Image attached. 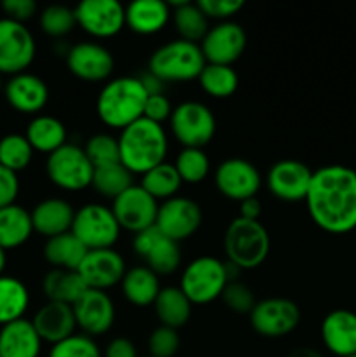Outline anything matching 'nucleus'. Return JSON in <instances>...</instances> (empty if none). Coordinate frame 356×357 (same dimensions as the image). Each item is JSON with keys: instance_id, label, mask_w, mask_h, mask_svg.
I'll return each mask as SVG.
<instances>
[{"instance_id": "1", "label": "nucleus", "mask_w": 356, "mask_h": 357, "mask_svg": "<svg viewBox=\"0 0 356 357\" xmlns=\"http://www.w3.org/2000/svg\"><path fill=\"white\" fill-rule=\"evenodd\" d=\"M307 213L318 229L334 236L356 229V171L341 164L314 171L306 197Z\"/></svg>"}, {"instance_id": "2", "label": "nucleus", "mask_w": 356, "mask_h": 357, "mask_svg": "<svg viewBox=\"0 0 356 357\" xmlns=\"http://www.w3.org/2000/svg\"><path fill=\"white\" fill-rule=\"evenodd\" d=\"M119 153L121 164L135 176L145 174L159 164L166 162L168 135L164 126L142 117L121 131Z\"/></svg>"}, {"instance_id": "3", "label": "nucleus", "mask_w": 356, "mask_h": 357, "mask_svg": "<svg viewBox=\"0 0 356 357\" xmlns=\"http://www.w3.org/2000/svg\"><path fill=\"white\" fill-rule=\"evenodd\" d=\"M149 93L140 77L110 79L96 98V114L105 126L124 129L143 117Z\"/></svg>"}, {"instance_id": "4", "label": "nucleus", "mask_w": 356, "mask_h": 357, "mask_svg": "<svg viewBox=\"0 0 356 357\" xmlns=\"http://www.w3.org/2000/svg\"><path fill=\"white\" fill-rule=\"evenodd\" d=\"M223 250L227 261L241 271H253L260 267L271 251V237L260 222L244 220L241 216L229 223L223 236Z\"/></svg>"}, {"instance_id": "5", "label": "nucleus", "mask_w": 356, "mask_h": 357, "mask_svg": "<svg viewBox=\"0 0 356 357\" xmlns=\"http://www.w3.org/2000/svg\"><path fill=\"white\" fill-rule=\"evenodd\" d=\"M206 66L199 44L194 42L170 40L157 47L149 59V72L166 82H188L201 75Z\"/></svg>"}, {"instance_id": "6", "label": "nucleus", "mask_w": 356, "mask_h": 357, "mask_svg": "<svg viewBox=\"0 0 356 357\" xmlns=\"http://www.w3.org/2000/svg\"><path fill=\"white\" fill-rule=\"evenodd\" d=\"M227 282L225 261L215 257H199L184 268L178 288L192 305H206L222 296Z\"/></svg>"}, {"instance_id": "7", "label": "nucleus", "mask_w": 356, "mask_h": 357, "mask_svg": "<svg viewBox=\"0 0 356 357\" xmlns=\"http://www.w3.org/2000/svg\"><path fill=\"white\" fill-rule=\"evenodd\" d=\"M70 232L87 251L110 250L121 236V227L112 208L100 202H89L75 211Z\"/></svg>"}, {"instance_id": "8", "label": "nucleus", "mask_w": 356, "mask_h": 357, "mask_svg": "<svg viewBox=\"0 0 356 357\" xmlns=\"http://www.w3.org/2000/svg\"><path fill=\"white\" fill-rule=\"evenodd\" d=\"M170 129L184 149H205L216 132V119L212 108L201 101H184L173 108Z\"/></svg>"}, {"instance_id": "9", "label": "nucleus", "mask_w": 356, "mask_h": 357, "mask_svg": "<svg viewBox=\"0 0 356 357\" xmlns=\"http://www.w3.org/2000/svg\"><path fill=\"white\" fill-rule=\"evenodd\" d=\"M45 173L52 185L66 192H80L91 187L94 166L87 159L84 146L66 143L45 160Z\"/></svg>"}, {"instance_id": "10", "label": "nucleus", "mask_w": 356, "mask_h": 357, "mask_svg": "<svg viewBox=\"0 0 356 357\" xmlns=\"http://www.w3.org/2000/svg\"><path fill=\"white\" fill-rule=\"evenodd\" d=\"M37 44L31 31L23 23L0 17V73L17 75L27 72L34 63Z\"/></svg>"}, {"instance_id": "11", "label": "nucleus", "mask_w": 356, "mask_h": 357, "mask_svg": "<svg viewBox=\"0 0 356 357\" xmlns=\"http://www.w3.org/2000/svg\"><path fill=\"white\" fill-rule=\"evenodd\" d=\"M300 323V309L295 302L272 296L255 303L250 312V324L264 338H283L292 333Z\"/></svg>"}, {"instance_id": "12", "label": "nucleus", "mask_w": 356, "mask_h": 357, "mask_svg": "<svg viewBox=\"0 0 356 357\" xmlns=\"http://www.w3.org/2000/svg\"><path fill=\"white\" fill-rule=\"evenodd\" d=\"M215 185L220 194L234 202L257 197L262 187L260 171L250 160L230 157L215 169Z\"/></svg>"}, {"instance_id": "13", "label": "nucleus", "mask_w": 356, "mask_h": 357, "mask_svg": "<svg viewBox=\"0 0 356 357\" xmlns=\"http://www.w3.org/2000/svg\"><path fill=\"white\" fill-rule=\"evenodd\" d=\"M159 202L147 194L140 185H133L124 194L112 201V213L121 230L131 234L143 232L156 225Z\"/></svg>"}, {"instance_id": "14", "label": "nucleus", "mask_w": 356, "mask_h": 357, "mask_svg": "<svg viewBox=\"0 0 356 357\" xmlns=\"http://www.w3.org/2000/svg\"><path fill=\"white\" fill-rule=\"evenodd\" d=\"M73 10L77 26L94 38H112L126 26V7L117 0H84Z\"/></svg>"}, {"instance_id": "15", "label": "nucleus", "mask_w": 356, "mask_h": 357, "mask_svg": "<svg viewBox=\"0 0 356 357\" xmlns=\"http://www.w3.org/2000/svg\"><path fill=\"white\" fill-rule=\"evenodd\" d=\"M202 223L201 206L188 197L168 199L161 202L156 227L168 237L180 244L199 230Z\"/></svg>"}, {"instance_id": "16", "label": "nucleus", "mask_w": 356, "mask_h": 357, "mask_svg": "<svg viewBox=\"0 0 356 357\" xmlns=\"http://www.w3.org/2000/svg\"><path fill=\"white\" fill-rule=\"evenodd\" d=\"M133 250L157 275L173 274L181 261L180 244L168 239L156 225L135 234Z\"/></svg>"}, {"instance_id": "17", "label": "nucleus", "mask_w": 356, "mask_h": 357, "mask_svg": "<svg viewBox=\"0 0 356 357\" xmlns=\"http://www.w3.org/2000/svg\"><path fill=\"white\" fill-rule=\"evenodd\" d=\"M314 171L295 159H283L272 164L265 176L271 195L285 202L306 201Z\"/></svg>"}, {"instance_id": "18", "label": "nucleus", "mask_w": 356, "mask_h": 357, "mask_svg": "<svg viewBox=\"0 0 356 357\" xmlns=\"http://www.w3.org/2000/svg\"><path fill=\"white\" fill-rule=\"evenodd\" d=\"M199 47L206 63L232 66L246 49V31L236 21H222L209 28Z\"/></svg>"}, {"instance_id": "19", "label": "nucleus", "mask_w": 356, "mask_h": 357, "mask_svg": "<svg viewBox=\"0 0 356 357\" xmlns=\"http://www.w3.org/2000/svg\"><path fill=\"white\" fill-rule=\"evenodd\" d=\"M70 73L84 82H105L114 72V56L98 42H80L66 51Z\"/></svg>"}, {"instance_id": "20", "label": "nucleus", "mask_w": 356, "mask_h": 357, "mask_svg": "<svg viewBox=\"0 0 356 357\" xmlns=\"http://www.w3.org/2000/svg\"><path fill=\"white\" fill-rule=\"evenodd\" d=\"M77 272L89 289L107 291L121 284L128 268L122 255L110 248V250L87 251Z\"/></svg>"}, {"instance_id": "21", "label": "nucleus", "mask_w": 356, "mask_h": 357, "mask_svg": "<svg viewBox=\"0 0 356 357\" xmlns=\"http://www.w3.org/2000/svg\"><path fill=\"white\" fill-rule=\"evenodd\" d=\"M77 328L87 337H101L114 326L115 307L107 291L87 289L72 305Z\"/></svg>"}, {"instance_id": "22", "label": "nucleus", "mask_w": 356, "mask_h": 357, "mask_svg": "<svg viewBox=\"0 0 356 357\" xmlns=\"http://www.w3.org/2000/svg\"><path fill=\"white\" fill-rule=\"evenodd\" d=\"M3 96L20 114L37 115L47 105L49 87L40 77L23 72L13 75L3 84Z\"/></svg>"}, {"instance_id": "23", "label": "nucleus", "mask_w": 356, "mask_h": 357, "mask_svg": "<svg viewBox=\"0 0 356 357\" xmlns=\"http://www.w3.org/2000/svg\"><path fill=\"white\" fill-rule=\"evenodd\" d=\"M321 340L334 356H356V314L346 309L328 312L321 323Z\"/></svg>"}, {"instance_id": "24", "label": "nucleus", "mask_w": 356, "mask_h": 357, "mask_svg": "<svg viewBox=\"0 0 356 357\" xmlns=\"http://www.w3.org/2000/svg\"><path fill=\"white\" fill-rule=\"evenodd\" d=\"M35 331L42 342L54 345L75 335L77 323L72 305L58 302H45L31 319Z\"/></svg>"}, {"instance_id": "25", "label": "nucleus", "mask_w": 356, "mask_h": 357, "mask_svg": "<svg viewBox=\"0 0 356 357\" xmlns=\"http://www.w3.org/2000/svg\"><path fill=\"white\" fill-rule=\"evenodd\" d=\"M30 215L31 223H34V232L51 239V237L61 236V234L72 230L75 209L65 199L49 197L38 202L31 209Z\"/></svg>"}, {"instance_id": "26", "label": "nucleus", "mask_w": 356, "mask_h": 357, "mask_svg": "<svg viewBox=\"0 0 356 357\" xmlns=\"http://www.w3.org/2000/svg\"><path fill=\"white\" fill-rule=\"evenodd\" d=\"M171 20V9L163 0H135L126 6V26L138 35L159 33Z\"/></svg>"}, {"instance_id": "27", "label": "nucleus", "mask_w": 356, "mask_h": 357, "mask_svg": "<svg viewBox=\"0 0 356 357\" xmlns=\"http://www.w3.org/2000/svg\"><path fill=\"white\" fill-rule=\"evenodd\" d=\"M42 340L28 319L0 328V357H38Z\"/></svg>"}, {"instance_id": "28", "label": "nucleus", "mask_w": 356, "mask_h": 357, "mask_svg": "<svg viewBox=\"0 0 356 357\" xmlns=\"http://www.w3.org/2000/svg\"><path fill=\"white\" fill-rule=\"evenodd\" d=\"M154 310L161 326L180 330L191 319L192 303L178 286H164L154 302Z\"/></svg>"}, {"instance_id": "29", "label": "nucleus", "mask_w": 356, "mask_h": 357, "mask_svg": "<svg viewBox=\"0 0 356 357\" xmlns=\"http://www.w3.org/2000/svg\"><path fill=\"white\" fill-rule=\"evenodd\" d=\"M121 286L124 298L135 307L154 305L161 288H163L159 282V275L154 274L145 265L129 268L122 279Z\"/></svg>"}, {"instance_id": "30", "label": "nucleus", "mask_w": 356, "mask_h": 357, "mask_svg": "<svg viewBox=\"0 0 356 357\" xmlns=\"http://www.w3.org/2000/svg\"><path fill=\"white\" fill-rule=\"evenodd\" d=\"M24 136L34 152L37 150L47 155L68 143L65 124L52 115H35L28 124Z\"/></svg>"}, {"instance_id": "31", "label": "nucleus", "mask_w": 356, "mask_h": 357, "mask_svg": "<svg viewBox=\"0 0 356 357\" xmlns=\"http://www.w3.org/2000/svg\"><path fill=\"white\" fill-rule=\"evenodd\" d=\"M42 289H44V295L47 296V302L73 305L89 288L77 271L52 268L45 274L44 281H42Z\"/></svg>"}, {"instance_id": "32", "label": "nucleus", "mask_w": 356, "mask_h": 357, "mask_svg": "<svg viewBox=\"0 0 356 357\" xmlns=\"http://www.w3.org/2000/svg\"><path fill=\"white\" fill-rule=\"evenodd\" d=\"M171 9V20H173L175 30L180 35L181 40L201 44L205 35L208 33V17L199 9L198 2L192 3L188 0H178V2H168Z\"/></svg>"}, {"instance_id": "33", "label": "nucleus", "mask_w": 356, "mask_h": 357, "mask_svg": "<svg viewBox=\"0 0 356 357\" xmlns=\"http://www.w3.org/2000/svg\"><path fill=\"white\" fill-rule=\"evenodd\" d=\"M34 234L30 211L23 206H7L0 209V248L14 250L27 243Z\"/></svg>"}, {"instance_id": "34", "label": "nucleus", "mask_w": 356, "mask_h": 357, "mask_svg": "<svg viewBox=\"0 0 356 357\" xmlns=\"http://www.w3.org/2000/svg\"><path fill=\"white\" fill-rule=\"evenodd\" d=\"M86 253L87 250L72 232L51 237L45 241L44 246V258L47 260V264H51L54 268H63V271H77Z\"/></svg>"}, {"instance_id": "35", "label": "nucleus", "mask_w": 356, "mask_h": 357, "mask_svg": "<svg viewBox=\"0 0 356 357\" xmlns=\"http://www.w3.org/2000/svg\"><path fill=\"white\" fill-rule=\"evenodd\" d=\"M30 305L28 288L16 278L0 275V326L23 319Z\"/></svg>"}, {"instance_id": "36", "label": "nucleus", "mask_w": 356, "mask_h": 357, "mask_svg": "<svg viewBox=\"0 0 356 357\" xmlns=\"http://www.w3.org/2000/svg\"><path fill=\"white\" fill-rule=\"evenodd\" d=\"M181 183L184 181L178 176V171L175 167V164L163 162L154 167V169L147 171L145 174H142V183H140V187L147 194L152 195L157 202H164L168 199L177 197Z\"/></svg>"}, {"instance_id": "37", "label": "nucleus", "mask_w": 356, "mask_h": 357, "mask_svg": "<svg viewBox=\"0 0 356 357\" xmlns=\"http://www.w3.org/2000/svg\"><path fill=\"white\" fill-rule=\"evenodd\" d=\"M133 174L122 166L121 162L108 164V166L94 167L93 181L91 187L94 188L98 195L105 199H117L119 195L124 194L129 187H133Z\"/></svg>"}, {"instance_id": "38", "label": "nucleus", "mask_w": 356, "mask_h": 357, "mask_svg": "<svg viewBox=\"0 0 356 357\" xmlns=\"http://www.w3.org/2000/svg\"><path fill=\"white\" fill-rule=\"evenodd\" d=\"M201 89L212 98H229L236 93L239 86V77L232 66L227 65H212L206 63L201 75L198 77Z\"/></svg>"}, {"instance_id": "39", "label": "nucleus", "mask_w": 356, "mask_h": 357, "mask_svg": "<svg viewBox=\"0 0 356 357\" xmlns=\"http://www.w3.org/2000/svg\"><path fill=\"white\" fill-rule=\"evenodd\" d=\"M31 159L34 149L28 143L27 136L13 132L0 138V166L17 174L30 166Z\"/></svg>"}, {"instance_id": "40", "label": "nucleus", "mask_w": 356, "mask_h": 357, "mask_svg": "<svg viewBox=\"0 0 356 357\" xmlns=\"http://www.w3.org/2000/svg\"><path fill=\"white\" fill-rule=\"evenodd\" d=\"M175 167L184 183L198 185L208 176L209 159L202 149H181L175 160Z\"/></svg>"}, {"instance_id": "41", "label": "nucleus", "mask_w": 356, "mask_h": 357, "mask_svg": "<svg viewBox=\"0 0 356 357\" xmlns=\"http://www.w3.org/2000/svg\"><path fill=\"white\" fill-rule=\"evenodd\" d=\"M38 23H40L42 31L52 38L66 37L73 28L77 26L75 10L72 7L59 6H47L38 16Z\"/></svg>"}, {"instance_id": "42", "label": "nucleus", "mask_w": 356, "mask_h": 357, "mask_svg": "<svg viewBox=\"0 0 356 357\" xmlns=\"http://www.w3.org/2000/svg\"><path fill=\"white\" fill-rule=\"evenodd\" d=\"M84 152L94 167L121 162L117 138L107 135V132H98V135L91 136L84 145Z\"/></svg>"}, {"instance_id": "43", "label": "nucleus", "mask_w": 356, "mask_h": 357, "mask_svg": "<svg viewBox=\"0 0 356 357\" xmlns=\"http://www.w3.org/2000/svg\"><path fill=\"white\" fill-rule=\"evenodd\" d=\"M49 357H101V351L94 338L75 333L52 345Z\"/></svg>"}, {"instance_id": "44", "label": "nucleus", "mask_w": 356, "mask_h": 357, "mask_svg": "<svg viewBox=\"0 0 356 357\" xmlns=\"http://www.w3.org/2000/svg\"><path fill=\"white\" fill-rule=\"evenodd\" d=\"M220 298L223 300V303H225V307L229 310H232V312L236 314H248V316H250L255 303H257L251 288H248V286L241 281L227 282L225 289H223Z\"/></svg>"}, {"instance_id": "45", "label": "nucleus", "mask_w": 356, "mask_h": 357, "mask_svg": "<svg viewBox=\"0 0 356 357\" xmlns=\"http://www.w3.org/2000/svg\"><path fill=\"white\" fill-rule=\"evenodd\" d=\"M180 349L178 330L157 326L149 337V352L152 357H175Z\"/></svg>"}, {"instance_id": "46", "label": "nucleus", "mask_w": 356, "mask_h": 357, "mask_svg": "<svg viewBox=\"0 0 356 357\" xmlns=\"http://www.w3.org/2000/svg\"><path fill=\"white\" fill-rule=\"evenodd\" d=\"M199 9L205 13V16L222 21H232V17L244 7L243 0H199Z\"/></svg>"}, {"instance_id": "47", "label": "nucleus", "mask_w": 356, "mask_h": 357, "mask_svg": "<svg viewBox=\"0 0 356 357\" xmlns=\"http://www.w3.org/2000/svg\"><path fill=\"white\" fill-rule=\"evenodd\" d=\"M173 108L175 107L171 105L170 98L166 94H152V96L147 98L143 117L163 126L164 122L170 121L171 114H173Z\"/></svg>"}, {"instance_id": "48", "label": "nucleus", "mask_w": 356, "mask_h": 357, "mask_svg": "<svg viewBox=\"0 0 356 357\" xmlns=\"http://www.w3.org/2000/svg\"><path fill=\"white\" fill-rule=\"evenodd\" d=\"M17 194H20L17 174L0 166V209L16 204Z\"/></svg>"}, {"instance_id": "49", "label": "nucleus", "mask_w": 356, "mask_h": 357, "mask_svg": "<svg viewBox=\"0 0 356 357\" xmlns=\"http://www.w3.org/2000/svg\"><path fill=\"white\" fill-rule=\"evenodd\" d=\"M2 9L6 17L24 24V21L31 20L37 13V3L34 0H3Z\"/></svg>"}, {"instance_id": "50", "label": "nucleus", "mask_w": 356, "mask_h": 357, "mask_svg": "<svg viewBox=\"0 0 356 357\" xmlns=\"http://www.w3.org/2000/svg\"><path fill=\"white\" fill-rule=\"evenodd\" d=\"M101 357H138L135 344L129 338L117 337L110 340Z\"/></svg>"}, {"instance_id": "51", "label": "nucleus", "mask_w": 356, "mask_h": 357, "mask_svg": "<svg viewBox=\"0 0 356 357\" xmlns=\"http://www.w3.org/2000/svg\"><path fill=\"white\" fill-rule=\"evenodd\" d=\"M262 215V202L258 197L246 199V201L239 202V216L244 220H253V222H260Z\"/></svg>"}, {"instance_id": "52", "label": "nucleus", "mask_w": 356, "mask_h": 357, "mask_svg": "<svg viewBox=\"0 0 356 357\" xmlns=\"http://www.w3.org/2000/svg\"><path fill=\"white\" fill-rule=\"evenodd\" d=\"M140 80H142L143 87L147 89L149 96H152V94H164V82L161 79H157L156 75H152L150 72L140 77Z\"/></svg>"}, {"instance_id": "53", "label": "nucleus", "mask_w": 356, "mask_h": 357, "mask_svg": "<svg viewBox=\"0 0 356 357\" xmlns=\"http://www.w3.org/2000/svg\"><path fill=\"white\" fill-rule=\"evenodd\" d=\"M288 357H323L313 347H297L290 352Z\"/></svg>"}, {"instance_id": "54", "label": "nucleus", "mask_w": 356, "mask_h": 357, "mask_svg": "<svg viewBox=\"0 0 356 357\" xmlns=\"http://www.w3.org/2000/svg\"><path fill=\"white\" fill-rule=\"evenodd\" d=\"M7 264V251L3 248H0V275H3V268Z\"/></svg>"}, {"instance_id": "55", "label": "nucleus", "mask_w": 356, "mask_h": 357, "mask_svg": "<svg viewBox=\"0 0 356 357\" xmlns=\"http://www.w3.org/2000/svg\"><path fill=\"white\" fill-rule=\"evenodd\" d=\"M3 93V82H2V73H0V94Z\"/></svg>"}, {"instance_id": "56", "label": "nucleus", "mask_w": 356, "mask_h": 357, "mask_svg": "<svg viewBox=\"0 0 356 357\" xmlns=\"http://www.w3.org/2000/svg\"><path fill=\"white\" fill-rule=\"evenodd\" d=\"M147 357H152V356H147Z\"/></svg>"}, {"instance_id": "57", "label": "nucleus", "mask_w": 356, "mask_h": 357, "mask_svg": "<svg viewBox=\"0 0 356 357\" xmlns=\"http://www.w3.org/2000/svg\"><path fill=\"white\" fill-rule=\"evenodd\" d=\"M351 357H356V356H351Z\"/></svg>"}]
</instances>
